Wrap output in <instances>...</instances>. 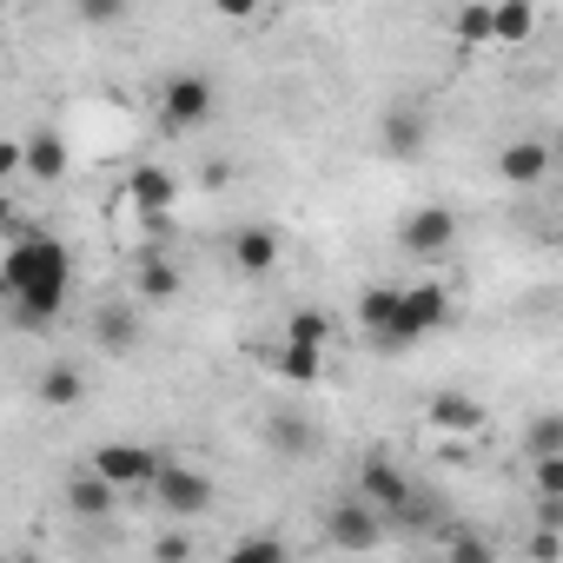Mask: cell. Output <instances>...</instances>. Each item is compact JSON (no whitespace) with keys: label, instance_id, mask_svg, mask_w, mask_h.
<instances>
[{"label":"cell","instance_id":"1","mask_svg":"<svg viewBox=\"0 0 563 563\" xmlns=\"http://www.w3.org/2000/svg\"><path fill=\"white\" fill-rule=\"evenodd\" d=\"M0 286H8V299L34 286H74V252L54 232H14L8 252H0Z\"/></svg>","mask_w":563,"mask_h":563},{"label":"cell","instance_id":"2","mask_svg":"<svg viewBox=\"0 0 563 563\" xmlns=\"http://www.w3.org/2000/svg\"><path fill=\"white\" fill-rule=\"evenodd\" d=\"M153 107H159V126H166V133H199V126L219 120V87L186 67V74H166V80H159V100H153Z\"/></svg>","mask_w":563,"mask_h":563},{"label":"cell","instance_id":"3","mask_svg":"<svg viewBox=\"0 0 563 563\" xmlns=\"http://www.w3.org/2000/svg\"><path fill=\"white\" fill-rule=\"evenodd\" d=\"M385 510H372L365 497H345V504H332L325 517H319V537L332 543V550H345V556H372L378 543H385Z\"/></svg>","mask_w":563,"mask_h":563},{"label":"cell","instance_id":"4","mask_svg":"<svg viewBox=\"0 0 563 563\" xmlns=\"http://www.w3.org/2000/svg\"><path fill=\"white\" fill-rule=\"evenodd\" d=\"M451 325V292L444 286H405V299H398V325H391V339H385V352H405V345H418L424 332H444Z\"/></svg>","mask_w":563,"mask_h":563},{"label":"cell","instance_id":"5","mask_svg":"<svg viewBox=\"0 0 563 563\" xmlns=\"http://www.w3.org/2000/svg\"><path fill=\"white\" fill-rule=\"evenodd\" d=\"M87 464H93L113 490H153V484H159V471H166V457H159L153 444H126V438H107Z\"/></svg>","mask_w":563,"mask_h":563},{"label":"cell","instance_id":"6","mask_svg":"<svg viewBox=\"0 0 563 563\" xmlns=\"http://www.w3.org/2000/svg\"><path fill=\"white\" fill-rule=\"evenodd\" d=\"M153 497H159V510H166L173 523H186V517H206V510L219 504V484H212V471H199V464H173V457H166Z\"/></svg>","mask_w":563,"mask_h":563},{"label":"cell","instance_id":"7","mask_svg":"<svg viewBox=\"0 0 563 563\" xmlns=\"http://www.w3.org/2000/svg\"><path fill=\"white\" fill-rule=\"evenodd\" d=\"M424 146H431V107L424 100H391L378 113V153L405 166V159H424Z\"/></svg>","mask_w":563,"mask_h":563},{"label":"cell","instance_id":"8","mask_svg":"<svg viewBox=\"0 0 563 563\" xmlns=\"http://www.w3.org/2000/svg\"><path fill=\"white\" fill-rule=\"evenodd\" d=\"M398 245H405L411 258H444V252L457 245V212H451V206H411V212L398 219Z\"/></svg>","mask_w":563,"mask_h":563},{"label":"cell","instance_id":"9","mask_svg":"<svg viewBox=\"0 0 563 563\" xmlns=\"http://www.w3.org/2000/svg\"><path fill=\"white\" fill-rule=\"evenodd\" d=\"M358 497H365L372 510H385V523H391V517L418 497V484L405 477L398 457H365V464H358Z\"/></svg>","mask_w":563,"mask_h":563},{"label":"cell","instance_id":"10","mask_svg":"<svg viewBox=\"0 0 563 563\" xmlns=\"http://www.w3.org/2000/svg\"><path fill=\"white\" fill-rule=\"evenodd\" d=\"M550 166H556V153H550V140H537V133H517V140H504V153H497V179H504V186H543Z\"/></svg>","mask_w":563,"mask_h":563},{"label":"cell","instance_id":"11","mask_svg":"<svg viewBox=\"0 0 563 563\" xmlns=\"http://www.w3.org/2000/svg\"><path fill=\"white\" fill-rule=\"evenodd\" d=\"M60 497H67V510H74L80 523H107V517H113V504H120V490H113L93 464H74V471H67V484H60Z\"/></svg>","mask_w":563,"mask_h":563},{"label":"cell","instance_id":"12","mask_svg":"<svg viewBox=\"0 0 563 563\" xmlns=\"http://www.w3.org/2000/svg\"><path fill=\"white\" fill-rule=\"evenodd\" d=\"M278 252H286V239H278L272 225H239L232 245H225V258H232L239 278H265V272H278Z\"/></svg>","mask_w":563,"mask_h":563},{"label":"cell","instance_id":"13","mask_svg":"<svg viewBox=\"0 0 563 563\" xmlns=\"http://www.w3.org/2000/svg\"><path fill=\"white\" fill-rule=\"evenodd\" d=\"M173 199H179V186H173V173H166V166H133V179H126V206H133L153 232L166 225Z\"/></svg>","mask_w":563,"mask_h":563},{"label":"cell","instance_id":"14","mask_svg":"<svg viewBox=\"0 0 563 563\" xmlns=\"http://www.w3.org/2000/svg\"><path fill=\"white\" fill-rule=\"evenodd\" d=\"M424 424H431V431H444V438H484L490 411H484L471 391H438V398L424 405Z\"/></svg>","mask_w":563,"mask_h":563},{"label":"cell","instance_id":"15","mask_svg":"<svg viewBox=\"0 0 563 563\" xmlns=\"http://www.w3.org/2000/svg\"><path fill=\"white\" fill-rule=\"evenodd\" d=\"M265 451H278V457H312L319 451V418H306V411H272L265 418Z\"/></svg>","mask_w":563,"mask_h":563},{"label":"cell","instance_id":"16","mask_svg":"<svg viewBox=\"0 0 563 563\" xmlns=\"http://www.w3.org/2000/svg\"><path fill=\"white\" fill-rule=\"evenodd\" d=\"M140 332H146V325H140L133 306H100V312H93V345H100L107 358H133V352H140Z\"/></svg>","mask_w":563,"mask_h":563},{"label":"cell","instance_id":"17","mask_svg":"<svg viewBox=\"0 0 563 563\" xmlns=\"http://www.w3.org/2000/svg\"><path fill=\"white\" fill-rule=\"evenodd\" d=\"M67 299H74V286H34V292L8 299V312H14V325H21V332H47V325H60Z\"/></svg>","mask_w":563,"mask_h":563},{"label":"cell","instance_id":"18","mask_svg":"<svg viewBox=\"0 0 563 563\" xmlns=\"http://www.w3.org/2000/svg\"><path fill=\"white\" fill-rule=\"evenodd\" d=\"M398 299H405V286H365L358 292V325H365V339H391V325H398Z\"/></svg>","mask_w":563,"mask_h":563},{"label":"cell","instance_id":"19","mask_svg":"<svg viewBox=\"0 0 563 563\" xmlns=\"http://www.w3.org/2000/svg\"><path fill=\"white\" fill-rule=\"evenodd\" d=\"M272 372L286 378V385H319V378H325V352H319V345H286V339H278Z\"/></svg>","mask_w":563,"mask_h":563},{"label":"cell","instance_id":"20","mask_svg":"<svg viewBox=\"0 0 563 563\" xmlns=\"http://www.w3.org/2000/svg\"><path fill=\"white\" fill-rule=\"evenodd\" d=\"M27 173H34L41 186H54V179H67V140H60L54 126H41V133L27 140Z\"/></svg>","mask_w":563,"mask_h":563},{"label":"cell","instance_id":"21","mask_svg":"<svg viewBox=\"0 0 563 563\" xmlns=\"http://www.w3.org/2000/svg\"><path fill=\"white\" fill-rule=\"evenodd\" d=\"M80 398H87V378H80V365L54 358V365L41 372V405H54V411H74Z\"/></svg>","mask_w":563,"mask_h":563},{"label":"cell","instance_id":"22","mask_svg":"<svg viewBox=\"0 0 563 563\" xmlns=\"http://www.w3.org/2000/svg\"><path fill=\"white\" fill-rule=\"evenodd\" d=\"M179 286H186V278H179V265H173V258H159V252H153V258H140V299H146V306H173V299H179Z\"/></svg>","mask_w":563,"mask_h":563},{"label":"cell","instance_id":"23","mask_svg":"<svg viewBox=\"0 0 563 563\" xmlns=\"http://www.w3.org/2000/svg\"><path fill=\"white\" fill-rule=\"evenodd\" d=\"M225 563H292V543L278 537V530H245V537L225 550Z\"/></svg>","mask_w":563,"mask_h":563},{"label":"cell","instance_id":"24","mask_svg":"<svg viewBox=\"0 0 563 563\" xmlns=\"http://www.w3.org/2000/svg\"><path fill=\"white\" fill-rule=\"evenodd\" d=\"M451 34H457V47H497V8H484V0H477V8H457L451 14Z\"/></svg>","mask_w":563,"mask_h":563},{"label":"cell","instance_id":"25","mask_svg":"<svg viewBox=\"0 0 563 563\" xmlns=\"http://www.w3.org/2000/svg\"><path fill=\"white\" fill-rule=\"evenodd\" d=\"M444 563H497V543L471 523H451L444 530Z\"/></svg>","mask_w":563,"mask_h":563},{"label":"cell","instance_id":"26","mask_svg":"<svg viewBox=\"0 0 563 563\" xmlns=\"http://www.w3.org/2000/svg\"><path fill=\"white\" fill-rule=\"evenodd\" d=\"M530 34H537L530 0H497V47H530Z\"/></svg>","mask_w":563,"mask_h":563},{"label":"cell","instance_id":"27","mask_svg":"<svg viewBox=\"0 0 563 563\" xmlns=\"http://www.w3.org/2000/svg\"><path fill=\"white\" fill-rule=\"evenodd\" d=\"M325 339H332V312H319V306L286 312V345H319L325 352Z\"/></svg>","mask_w":563,"mask_h":563},{"label":"cell","instance_id":"28","mask_svg":"<svg viewBox=\"0 0 563 563\" xmlns=\"http://www.w3.org/2000/svg\"><path fill=\"white\" fill-rule=\"evenodd\" d=\"M523 451H530V464H537V457H556V451H563V411H537V418L523 424Z\"/></svg>","mask_w":563,"mask_h":563},{"label":"cell","instance_id":"29","mask_svg":"<svg viewBox=\"0 0 563 563\" xmlns=\"http://www.w3.org/2000/svg\"><path fill=\"white\" fill-rule=\"evenodd\" d=\"M530 490H537V497H556V504H563V451H556V457H537V464H530Z\"/></svg>","mask_w":563,"mask_h":563},{"label":"cell","instance_id":"30","mask_svg":"<svg viewBox=\"0 0 563 563\" xmlns=\"http://www.w3.org/2000/svg\"><path fill=\"white\" fill-rule=\"evenodd\" d=\"M153 563H192V537L186 530H159L153 537Z\"/></svg>","mask_w":563,"mask_h":563},{"label":"cell","instance_id":"31","mask_svg":"<svg viewBox=\"0 0 563 563\" xmlns=\"http://www.w3.org/2000/svg\"><path fill=\"white\" fill-rule=\"evenodd\" d=\"M80 21H87V27H113V21H120V0H87Z\"/></svg>","mask_w":563,"mask_h":563},{"label":"cell","instance_id":"32","mask_svg":"<svg viewBox=\"0 0 563 563\" xmlns=\"http://www.w3.org/2000/svg\"><path fill=\"white\" fill-rule=\"evenodd\" d=\"M530 556H537V563H556V556H563V537H556V530H537V537H530Z\"/></svg>","mask_w":563,"mask_h":563},{"label":"cell","instance_id":"33","mask_svg":"<svg viewBox=\"0 0 563 563\" xmlns=\"http://www.w3.org/2000/svg\"><path fill=\"white\" fill-rule=\"evenodd\" d=\"M537 504H543V530H556V537H563V504H556V497H537Z\"/></svg>","mask_w":563,"mask_h":563},{"label":"cell","instance_id":"34","mask_svg":"<svg viewBox=\"0 0 563 563\" xmlns=\"http://www.w3.org/2000/svg\"><path fill=\"white\" fill-rule=\"evenodd\" d=\"M550 153H556V166H563V126H556V133H550Z\"/></svg>","mask_w":563,"mask_h":563},{"label":"cell","instance_id":"35","mask_svg":"<svg viewBox=\"0 0 563 563\" xmlns=\"http://www.w3.org/2000/svg\"><path fill=\"white\" fill-rule=\"evenodd\" d=\"M556 252H563V225H556Z\"/></svg>","mask_w":563,"mask_h":563}]
</instances>
